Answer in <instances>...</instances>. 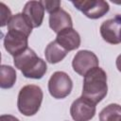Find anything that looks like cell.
Instances as JSON below:
<instances>
[{
    "label": "cell",
    "instance_id": "obj_1",
    "mask_svg": "<svg viewBox=\"0 0 121 121\" xmlns=\"http://www.w3.org/2000/svg\"><path fill=\"white\" fill-rule=\"evenodd\" d=\"M107 93L106 72L99 66L93 68L84 76L82 96L96 105L107 95Z\"/></svg>",
    "mask_w": 121,
    "mask_h": 121
},
{
    "label": "cell",
    "instance_id": "obj_2",
    "mask_svg": "<svg viewBox=\"0 0 121 121\" xmlns=\"http://www.w3.org/2000/svg\"><path fill=\"white\" fill-rule=\"evenodd\" d=\"M13 62L15 67L19 69L23 76L27 78L40 79L47 71L46 62L38 57L35 51L29 47L13 57Z\"/></svg>",
    "mask_w": 121,
    "mask_h": 121
},
{
    "label": "cell",
    "instance_id": "obj_3",
    "mask_svg": "<svg viewBox=\"0 0 121 121\" xmlns=\"http://www.w3.org/2000/svg\"><path fill=\"white\" fill-rule=\"evenodd\" d=\"M43 94L38 85L28 84L24 86L18 94L17 107L19 112L26 116H32L40 110Z\"/></svg>",
    "mask_w": 121,
    "mask_h": 121
},
{
    "label": "cell",
    "instance_id": "obj_4",
    "mask_svg": "<svg viewBox=\"0 0 121 121\" xmlns=\"http://www.w3.org/2000/svg\"><path fill=\"white\" fill-rule=\"evenodd\" d=\"M73 88L71 78L62 71H57L52 74L48 80V91L51 96L56 99H62L68 96Z\"/></svg>",
    "mask_w": 121,
    "mask_h": 121
},
{
    "label": "cell",
    "instance_id": "obj_5",
    "mask_svg": "<svg viewBox=\"0 0 121 121\" xmlns=\"http://www.w3.org/2000/svg\"><path fill=\"white\" fill-rule=\"evenodd\" d=\"M77 9L90 19H98L108 13L110 6L104 0H77L72 1Z\"/></svg>",
    "mask_w": 121,
    "mask_h": 121
},
{
    "label": "cell",
    "instance_id": "obj_6",
    "mask_svg": "<svg viewBox=\"0 0 121 121\" xmlns=\"http://www.w3.org/2000/svg\"><path fill=\"white\" fill-rule=\"evenodd\" d=\"M99 63L96 55L89 50H79L72 60V66L76 73L84 77L90 70L97 67Z\"/></svg>",
    "mask_w": 121,
    "mask_h": 121
},
{
    "label": "cell",
    "instance_id": "obj_7",
    "mask_svg": "<svg viewBox=\"0 0 121 121\" xmlns=\"http://www.w3.org/2000/svg\"><path fill=\"white\" fill-rule=\"evenodd\" d=\"M70 114L75 121H89L95 114V104L81 95L72 103Z\"/></svg>",
    "mask_w": 121,
    "mask_h": 121
},
{
    "label": "cell",
    "instance_id": "obj_8",
    "mask_svg": "<svg viewBox=\"0 0 121 121\" xmlns=\"http://www.w3.org/2000/svg\"><path fill=\"white\" fill-rule=\"evenodd\" d=\"M100 35L103 40L111 44L121 43V15L104 21L100 26Z\"/></svg>",
    "mask_w": 121,
    "mask_h": 121
},
{
    "label": "cell",
    "instance_id": "obj_9",
    "mask_svg": "<svg viewBox=\"0 0 121 121\" xmlns=\"http://www.w3.org/2000/svg\"><path fill=\"white\" fill-rule=\"evenodd\" d=\"M28 37L24 34L8 31L4 37V47L11 56L15 57L27 48Z\"/></svg>",
    "mask_w": 121,
    "mask_h": 121
},
{
    "label": "cell",
    "instance_id": "obj_10",
    "mask_svg": "<svg viewBox=\"0 0 121 121\" xmlns=\"http://www.w3.org/2000/svg\"><path fill=\"white\" fill-rule=\"evenodd\" d=\"M44 10L41 1H28L26 3L22 13L32 27H39L44 17Z\"/></svg>",
    "mask_w": 121,
    "mask_h": 121
},
{
    "label": "cell",
    "instance_id": "obj_11",
    "mask_svg": "<svg viewBox=\"0 0 121 121\" xmlns=\"http://www.w3.org/2000/svg\"><path fill=\"white\" fill-rule=\"evenodd\" d=\"M55 41L68 52L78 48L80 45V36L73 27L66 28L58 33Z\"/></svg>",
    "mask_w": 121,
    "mask_h": 121
},
{
    "label": "cell",
    "instance_id": "obj_12",
    "mask_svg": "<svg viewBox=\"0 0 121 121\" xmlns=\"http://www.w3.org/2000/svg\"><path fill=\"white\" fill-rule=\"evenodd\" d=\"M49 26L58 34L66 28L73 27V21L68 12L60 9L49 15Z\"/></svg>",
    "mask_w": 121,
    "mask_h": 121
},
{
    "label": "cell",
    "instance_id": "obj_13",
    "mask_svg": "<svg viewBox=\"0 0 121 121\" xmlns=\"http://www.w3.org/2000/svg\"><path fill=\"white\" fill-rule=\"evenodd\" d=\"M32 26L28 23L23 13H16L8 24V31H14L28 37L32 31Z\"/></svg>",
    "mask_w": 121,
    "mask_h": 121
},
{
    "label": "cell",
    "instance_id": "obj_14",
    "mask_svg": "<svg viewBox=\"0 0 121 121\" xmlns=\"http://www.w3.org/2000/svg\"><path fill=\"white\" fill-rule=\"evenodd\" d=\"M67 53H68V51H66L64 48H62L56 41L49 43L44 50L45 60L49 63H52V64L58 63L60 60H62L66 57Z\"/></svg>",
    "mask_w": 121,
    "mask_h": 121
},
{
    "label": "cell",
    "instance_id": "obj_15",
    "mask_svg": "<svg viewBox=\"0 0 121 121\" xmlns=\"http://www.w3.org/2000/svg\"><path fill=\"white\" fill-rule=\"evenodd\" d=\"M17 75L15 69L10 65L2 64L0 67V87L3 89L11 88L16 81Z\"/></svg>",
    "mask_w": 121,
    "mask_h": 121
},
{
    "label": "cell",
    "instance_id": "obj_16",
    "mask_svg": "<svg viewBox=\"0 0 121 121\" xmlns=\"http://www.w3.org/2000/svg\"><path fill=\"white\" fill-rule=\"evenodd\" d=\"M99 121H121V106L112 103L99 112Z\"/></svg>",
    "mask_w": 121,
    "mask_h": 121
},
{
    "label": "cell",
    "instance_id": "obj_17",
    "mask_svg": "<svg viewBox=\"0 0 121 121\" xmlns=\"http://www.w3.org/2000/svg\"><path fill=\"white\" fill-rule=\"evenodd\" d=\"M0 14H1L0 15V19H1L0 26L3 27L9 23V21L11 20L13 15L11 14L9 8L8 6H6L5 3H3V2L0 3Z\"/></svg>",
    "mask_w": 121,
    "mask_h": 121
},
{
    "label": "cell",
    "instance_id": "obj_18",
    "mask_svg": "<svg viewBox=\"0 0 121 121\" xmlns=\"http://www.w3.org/2000/svg\"><path fill=\"white\" fill-rule=\"evenodd\" d=\"M41 3L49 14L60 9V1L59 0H43L41 1Z\"/></svg>",
    "mask_w": 121,
    "mask_h": 121
},
{
    "label": "cell",
    "instance_id": "obj_19",
    "mask_svg": "<svg viewBox=\"0 0 121 121\" xmlns=\"http://www.w3.org/2000/svg\"><path fill=\"white\" fill-rule=\"evenodd\" d=\"M0 121H20L17 117L10 114H2L0 116Z\"/></svg>",
    "mask_w": 121,
    "mask_h": 121
},
{
    "label": "cell",
    "instance_id": "obj_20",
    "mask_svg": "<svg viewBox=\"0 0 121 121\" xmlns=\"http://www.w3.org/2000/svg\"><path fill=\"white\" fill-rule=\"evenodd\" d=\"M115 64H116V67H117V70L119 72H121V54L116 58V61H115Z\"/></svg>",
    "mask_w": 121,
    "mask_h": 121
}]
</instances>
